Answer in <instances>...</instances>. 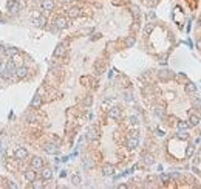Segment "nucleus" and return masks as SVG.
Returning a JSON list of instances; mask_svg holds the SVG:
<instances>
[{"instance_id":"nucleus-17","label":"nucleus","mask_w":201,"mask_h":189,"mask_svg":"<svg viewBox=\"0 0 201 189\" xmlns=\"http://www.w3.org/2000/svg\"><path fill=\"white\" fill-rule=\"evenodd\" d=\"M93 167H94L93 158H91V157H85V158H84V169H85V171H91Z\"/></svg>"},{"instance_id":"nucleus-25","label":"nucleus","mask_w":201,"mask_h":189,"mask_svg":"<svg viewBox=\"0 0 201 189\" xmlns=\"http://www.w3.org/2000/svg\"><path fill=\"white\" fill-rule=\"evenodd\" d=\"M135 42H136V39H135V36H128L127 39H126V47H133L135 45Z\"/></svg>"},{"instance_id":"nucleus-6","label":"nucleus","mask_w":201,"mask_h":189,"mask_svg":"<svg viewBox=\"0 0 201 189\" xmlns=\"http://www.w3.org/2000/svg\"><path fill=\"white\" fill-rule=\"evenodd\" d=\"M158 76H159V79H161V81H169L172 78H175V73L170 71V70H161V71L158 73Z\"/></svg>"},{"instance_id":"nucleus-45","label":"nucleus","mask_w":201,"mask_h":189,"mask_svg":"<svg viewBox=\"0 0 201 189\" xmlns=\"http://www.w3.org/2000/svg\"><path fill=\"white\" fill-rule=\"evenodd\" d=\"M60 2H64V3H71L73 0H60Z\"/></svg>"},{"instance_id":"nucleus-32","label":"nucleus","mask_w":201,"mask_h":189,"mask_svg":"<svg viewBox=\"0 0 201 189\" xmlns=\"http://www.w3.org/2000/svg\"><path fill=\"white\" fill-rule=\"evenodd\" d=\"M45 23H46V19H45V17H39V19L36 20V25H37V26H45Z\"/></svg>"},{"instance_id":"nucleus-34","label":"nucleus","mask_w":201,"mask_h":189,"mask_svg":"<svg viewBox=\"0 0 201 189\" xmlns=\"http://www.w3.org/2000/svg\"><path fill=\"white\" fill-rule=\"evenodd\" d=\"M91 102H93V99H91V96H90V94H87V98L84 99V104H85L87 107H90V105H91Z\"/></svg>"},{"instance_id":"nucleus-10","label":"nucleus","mask_w":201,"mask_h":189,"mask_svg":"<svg viewBox=\"0 0 201 189\" xmlns=\"http://www.w3.org/2000/svg\"><path fill=\"white\" fill-rule=\"evenodd\" d=\"M6 8L9 9V12H17L20 9V3L17 0H9V2L6 3Z\"/></svg>"},{"instance_id":"nucleus-24","label":"nucleus","mask_w":201,"mask_h":189,"mask_svg":"<svg viewBox=\"0 0 201 189\" xmlns=\"http://www.w3.org/2000/svg\"><path fill=\"white\" fill-rule=\"evenodd\" d=\"M153 28H155V23L153 22H149L147 25H145V28H144V33H145V34H150V33L153 31Z\"/></svg>"},{"instance_id":"nucleus-40","label":"nucleus","mask_w":201,"mask_h":189,"mask_svg":"<svg viewBox=\"0 0 201 189\" xmlns=\"http://www.w3.org/2000/svg\"><path fill=\"white\" fill-rule=\"evenodd\" d=\"M193 104H195V105H198V107H201V101L197 98V99H193Z\"/></svg>"},{"instance_id":"nucleus-2","label":"nucleus","mask_w":201,"mask_h":189,"mask_svg":"<svg viewBox=\"0 0 201 189\" xmlns=\"http://www.w3.org/2000/svg\"><path fill=\"white\" fill-rule=\"evenodd\" d=\"M67 26H68V20H67L65 17L59 16V17L54 19V28H57V30H65Z\"/></svg>"},{"instance_id":"nucleus-15","label":"nucleus","mask_w":201,"mask_h":189,"mask_svg":"<svg viewBox=\"0 0 201 189\" xmlns=\"http://www.w3.org/2000/svg\"><path fill=\"white\" fill-rule=\"evenodd\" d=\"M184 90H186L187 94H195V93H197V84H193V82H186Z\"/></svg>"},{"instance_id":"nucleus-39","label":"nucleus","mask_w":201,"mask_h":189,"mask_svg":"<svg viewBox=\"0 0 201 189\" xmlns=\"http://www.w3.org/2000/svg\"><path fill=\"white\" fill-rule=\"evenodd\" d=\"M0 56H5V47L0 45Z\"/></svg>"},{"instance_id":"nucleus-30","label":"nucleus","mask_w":201,"mask_h":189,"mask_svg":"<svg viewBox=\"0 0 201 189\" xmlns=\"http://www.w3.org/2000/svg\"><path fill=\"white\" fill-rule=\"evenodd\" d=\"M155 115H156V116H161V118H163L164 115H165V113H164V109H163V107H155Z\"/></svg>"},{"instance_id":"nucleus-20","label":"nucleus","mask_w":201,"mask_h":189,"mask_svg":"<svg viewBox=\"0 0 201 189\" xmlns=\"http://www.w3.org/2000/svg\"><path fill=\"white\" fill-rule=\"evenodd\" d=\"M142 161H144V164L152 166L155 163V158H153V155H152V153H144L142 155Z\"/></svg>"},{"instance_id":"nucleus-42","label":"nucleus","mask_w":201,"mask_h":189,"mask_svg":"<svg viewBox=\"0 0 201 189\" xmlns=\"http://www.w3.org/2000/svg\"><path fill=\"white\" fill-rule=\"evenodd\" d=\"M147 17L153 20V19H155V12H149V14H147Z\"/></svg>"},{"instance_id":"nucleus-23","label":"nucleus","mask_w":201,"mask_h":189,"mask_svg":"<svg viewBox=\"0 0 201 189\" xmlns=\"http://www.w3.org/2000/svg\"><path fill=\"white\" fill-rule=\"evenodd\" d=\"M198 123H200V116H198V115H190L189 126H198Z\"/></svg>"},{"instance_id":"nucleus-7","label":"nucleus","mask_w":201,"mask_h":189,"mask_svg":"<svg viewBox=\"0 0 201 189\" xmlns=\"http://www.w3.org/2000/svg\"><path fill=\"white\" fill-rule=\"evenodd\" d=\"M127 149L128 150H135L136 147H138V144H139V140H138V137H130L128 140H127Z\"/></svg>"},{"instance_id":"nucleus-33","label":"nucleus","mask_w":201,"mask_h":189,"mask_svg":"<svg viewBox=\"0 0 201 189\" xmlns=\"http://www.w3.org/2000/svg\"><path fill=\"white\" fill-rule=\"evenodd\" d=\"M187 127H189V124L184 123V121H179V123H178V129H179V130H186Z\"/></svg>"},{"instance_id":"nucleus-44","label":"nucleus","mask_w":201,"mask_h":189,"mask_svg":"<svg viewBox=\"0 0 201 189\" xmlns=\"http://www.w3.org/2000/svg\"><path fill=\"white\" fill-rule=\"evenodd\" d=\"M197 47H198V48L201 50V40H197Z\"/></svg>"},{"instance_id":"nucleus-35","label":"nucleus","mask_w":201,"mask_h":189,"mask_svg":"<svg viewBox=\"0 0 201 189\" xmlns=\"http://www.w3.org/2000/svg\"><path fill=\"white\" fill-rule=\"evenodd\" d=\"M169 180H170V175L169 174H161V181H163V183H167Z\"/></svg>"},{"instance_id":"nucleus-5","label":"nucleus","mask_w":201,"mask_h":189,"mask_svg":"<svg viewBox=\"0 0 201 189\" xmlns=\"http://www.w3.org/2000/svg\"><path fill=\"white\" fill-rule=\"evenodd\" d=\"M44 150H45L46 153H50V155H56V153L59 152V146L54 144V143H46V144L44 146Z\"/></svg>"},{"instance_id":"nucleus-29","label":"nucleus","mask_w":201,"mask_h":189,"mask_svg":"<svg viewBox=\"0 0 201 189\" xmlns=\"http://www.w3.org/2000/svg\"><path fill=\"white\" fill-rule=\"evenodd\" d=\"M71 183L74 186H79L81 185V177H79V175H73V177H71Z\"/></svg>"},{"instance_id":"nucleus-3","label":"nucleus","mask_w":201,"mask_h":189,"mask_svg":"<svg viewBox=\"0 0 201 189\" xmlns=\"http://www.w3.org/2000/svg\"><path fill=\"white\" fill-rule=\"evenodd\" d=\"M87 138H88V141H96V140L99 138V130L96 129L94 126L88 127V130H87Z\"/></svg>"},{"instance_id":"nucleus-13","label":"nucleus","mask_w":201,"mask_h":189,"mask_svg":"<svg viewBox=\"0 0 201 189\" xmlns=\"http://www.w3.org/2000/svg\"><path fill=\"white\" fill-rule=\"evenodd\" d=\"M14 157L17 160H25L26 157H28V150H26L25 147H19V149L16 150V153H14Z\"/></svg>"},{"instance_id":"nucleus-37","label":"nucleus","mask_w":201,"mask_h":189,"mask_svg":"<svg viewBox=\"0 0 201 189\" xmlns=\"http://www.w3.org/2000/svg\"><path fill=\"white\" fill-rule=\"evenodd\" d=\"M124 94H126V101H133V94H131V92H126Z\"/></svg>"},{"instance_id":"nucleus-4","label":"nucleus","mask_w":201,"mask_h":189,"mask_svg":"<svg viewBox=\"0 0 201 189\" xmlns=\"http://www.w3.org/2000/svg\"><path fill=\"white\" fill-rule=\"evenodd\" d=\"M108 116L112 118V119H115V121H119L122 118V112H121L119 107H112L110 112H108Z\"/></svg>"},{"instance_id":"nucleus-36","label":"nucleus","mask_w":201,"mask_h":189,"mask_svg":"<svg viewBox=\"0 0 201 189\" xmlns=\"http://www.w3.org/2000/svg\"><path fill=\"white\" fill-rule=\"evenodd\" d=\"M130 123L131 124H139V119H138V116H135V115H133V116H130Z\"/></svg>"},{"instance_id":"nucleus-1","label":"nucleus","mask_w":201,"mask_h":189,"mask_svg":"<svg viewBox=\"0 0 201 189\" xmlns=\"http://www.w3.org/2000/svg\"><path fill=\"white\" fill-rule=\"evenodd\" d=\"M16 64L12 62V60H9V62H6V65L2 68V71H0V76H2L3 79H9L12 75L16 73Z\"/></svg>"},{"instance_id":"nucleus-38","label":"nucleus","mask_w":201,"mask_h":189,"mask_svg":"<svg viewBox=\"0 0 201 189\" xmlns=\"http://www.w3.org/2000/svg\"><path fill=\"white\" fill-rule=\"evenodd\" d=\"M33 183H34V185H33L34 188H44V185H42V181H36V180H34Z\"/></svg>"},{"instance_id":"nucleus-27","label":"nucleus","mask_w":201,"mask_h":189,"mask_svg":"<svg viewBox=\"0 0 201 189\" xmlns=\"http://www.w3.org/2000/svg\"><path fill=\"white\" fill-rule=\"evenodd\" d=\"M131 14H133V17L138 20V19H139V16H141L139 8H138V6H131Z\"/></svg>"},{"instance_id":"nucleus-8","label":"nucleus","mask_w":201,"mask_h":189,"mask_svg":"<svg viewBox=\"0 0 201 189\" xmlns=\"http://www.w3.org/2000/svg\"><path fill=\"white\" fill-rule=\"evenodd\" d=\"M31 167H33V169H42V167H44V158L33 157L31 158Z\"/></svg>"},{"instance_id":"nucleus-21","label":"nucleus","mask_w":201,"mask_h":189,"mask_svg":"<svg viewBox=\"0 0 201 189\" xmlns=\"http://www.w3.org/2000/svg\"><path fill=\"white\" fill-rule=\"evenodd\" d=\"M19 53V48H16V47H5V55L12 57L14 55H17Z\"/></svg>"},{"instance_id":"nucleus-28","label":"nucleus","mask_w":201,"mask_h":189,"mask_svg":"<svg viewBox=\"0 0 201 189\" xmlns=\"http://www.w3.org/2000/svg\"><path fill=\"white\" fill-rule=\"evenodd\" d=\"M193 152H195V147H193L192 144H189V146H187V149H186V157L190 158L192 155H193Z\"/></svg>"},{"instance_id":"nucleus-9","label":"nucleus","mask_w":201,"mask_h":189,"mask_svg":"<svg viewBox=\"0 0 201 189\" xmlns=\"http://www.w3.org/2000/svg\"><path fill=\"white\" fill-rule=\"evenodd\" d=\"M67 12H68V17H70V19H78V17L82 14V11H81L79 6H71V8L68 9Z\"/></svg>"},{"instance_id":"nucleus-46","label":"nucleus","mask_w":201,"mask_h":189,"mask_svg":"<svg viewBox=\"0 0 201 189\" xmlns=\"http://www.w3.org/2000/svg\"><path fill=\"white\" fill-rule=\"evenodd\" d=\"M150 2H152V3H155V2H156V0H150Z\"/></svg>"},{"instance_id":"nucleus-47","label":"nucleus","mask_w":201,"mask_h":189,"mask_svg":"<svg viewBox=\"0 0 201 189\" xmlns=\"http://www.w3.org/2000/svg\"><path fill=\"white\" fill-rule=\"evenodd\" d=\"M200 26H201V17H200Z\"/></svg>"},{"instance_id":"nucleus-14","label":"nucleus","mask_w":201,"mask_h":189,"mask_svg":"<svg viewBox=\"0 0 201 189\" xmlns=\"http://www.w3.org/2000/svg\"><path fill=\"white\" fill-rule=\"evenodd\" d=\"M115 174V166L113 164H105L102 167V175H105V177H110V175Z\"/></svg>"},{"instance_id":"nucleus-41","label":"nucleus","mask_w":201,"mask_h":189,"mask_svg":"<svg viewBox=\"0 0 201 189\" xmlns=\"http://www.w3.org/2000/svg\"><path fill=\"white\" fill-rule=\"evenodd\" d=\"M8 186H9V188H12V189H16V188H17V185L14 183V181H9V185H8Z\"/></svg>"},{"instance_id":"nucleus-11","label":"nucleus","mask_w":201,"mask_h":189,"mask_svg":"<svg viewBox=\"0 0 201 189\" xmlns=\"http://www.w3.org/2000/svg\"><path fill=\"white\" fill-rule=\"evenodd\" d=\"M14 75H16L19 79H23V78L28 76V68H26V67H23V65H22V67H17Z\"/></svg>"},{"instance_id":"nucleus-12","label":"nucleus","mask_w":201,"mask_h":189,"mask_svg":"<svg viewBox=\"0 0 201 189\" xmlns=\"http://www.w3.org/2000/svg\"><path fill=\"white\" fill-rule=\"evenodd\" d=\"M40 6H42V9H44V11L50 12V11H53V9H54V2H53V0H42Z\"/></svg>"},{"instance_id":"nucleus-16","label":"nucleus","mask_w":201,"mask_h":189,"mask_svg":"<svg viewBox=\"0 0 201 189\" xmlns=\"http://www.w3.org/2000/svg\"><path fill=\"white\" fill-rule=\"evenodd\" d=\"M54 57H60V56H64L65 55V44H59L56 47V50H54Z\"/></svg>"},{"instance_id":"nucleus-26","label":"nucleus","mask_w":201,"mask_h":189,"mask_svg":"<svg viewBox=\"0 0 201 189\" xmlns=\"http://www.w3.org/2000/svg\"><path fill=\"white\" fill-rule=\"evenodd\" d=\"M176 138H179V140H189V133H187L186 130H179L176 133Z\"/></svg>"},{"instance_id":"nucleus-18","label":"nucleus","mask_w":201,"mask_h":189,"mask_svg":"<svg viewBox=\"0 0 201 189\" xmlns=\"http://www.w3.org/2000/svg\"><path fill=\"white\" fill-rule=\"evenodd\" d=\"M40 105H42V96H40V94H36V96L31 99V107L33 109H39Z\"/></svg>"},{"instance_id":"nucleus-48","label":"nucleus","mask_w":201,"mask_h":189,"mask_svg":"<svg viewBox=\"0 0 201 189\" xmlns=\"http://www.w3.org/2000/svg\"><path fill=\"white\" fill-rule=\"evenodd\" d=\"M0 71H2V68H0Z\"/></svg>"},{"instance_id":"nucleus-31","label":"nucleus","mask_w":201,"mask_h":189,"mask_svg":"<svg viewBox=\"0 0 201 189\" xmlns=\"http://www.w3.org/2000/svg\"><path fill=\"white\" fill-rule=\"evenodd\" d=\"M175 78H176L178 82H186V81H187V76L183 75V73H179V75H175Z\"/></svg>"},{"instance_id":"nucleus-19","label":"nucleus","mask_w":201,"mask_h":189,"mask_svg":"<svg viewBox=\"0 0 201 189\" xmlns=\"http://www.w3.org/2000/svg\"><path fill=\"white\" fill-rule=\"evenodd\" d=\"M36 177H37V174H36V171L34 169H28V171H25V178L30 181V183H33L34 180H36Z\"/></svg>"},{"instance_id":"nucleus-22","label":"nucleus","mask_w":201,"mask_h":189,"mask_svg":"<svg viewBox=\"0 0 201 189\" xmlns=\"http://www.w3.org/2000/svg\"><path fill=\"white\" fill-rule=\"evenodd\" d=\"M42 174H40V175H42V180H50L51 177H53V171L50 169V167H42Z\"/></svg>"},{"instance_id":"nucleus-43","label":"nucleus","mask_w":201,"mask_h":189,"mask_svg":"<svg viewBox=\"0 0 201 189\" xmlns=\"http://www.w3.org/2000/svg\"><path fill=\"white\" fill-rule=\"evenodd\" d=\"M118 188H119V189H126L127 185H118Z\"/></svg>"}]
</instances>
